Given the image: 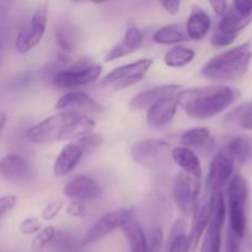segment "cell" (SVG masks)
I'll use <instances>...</instances> for the list:
<instances>
[{"label":"cell","mask_w":252,"mask_h":252,"mask_svg":"<svg viewBox=\"0 0 252 252\" xmlns=\"http://www.w3.org/2000/svg\"><path fill=\"white\" fill-rule=\"evenodd\" d=\"M74 38L75 37H74L73 29H70L68 25H59L56 29V39L58 42V46L65 53L73 52L74 44H75Z\"/></svg>","instance_id":"cell-32"},{"label":"cell","mask_w":252,"mask_h":252,"mask_svg":"<svg viewBox=\"0 0 252 252\" xmlns=\"http://www.w3.org/2000/svg\"><path fill=\"white\" fill-rule=\"evenodd\" d=\"M229 221L230 230L243 239L246 231V204L249 199V185L245 177L235 174L228 182Z\"/></svg>","instance_id":"cell-4"},{"label":"cell","mask_w":252,"mask_h":252,"mask_svg":"<svg viewBox=\"0 0 252 252\" xmlns=\"http://www.w3.org/2000/svg\"><path fill=\"white\" fill-rule=\"evenodd\" d=\"M57 230L53 225L42 228L31 241V252H43L44 249L56 238Z\"/></svg>","instance_id":"cell-31"},{"label":"cell","mask_w":252,"mask_h":252,"mask_svg":"<svg viewBox=\"0 0 252 252\" xmlns=\"http://www.w3.org/2000/svg\"><path fill=\"white\" fill-rule=\"evenodd\" d=\"M95 129V122L79 111H62L29 128L26 139L33 144L74 142Z\"/></svg>","instance_id":"cell-1"},{"label":"cell","mask_w":252,"mask_h":252,"mask_svg":"<svg viewBox=\"0 0 252 252\" xmlns=\"http://www.w3.org/2000/svg\"><path fill=\"white\" fill-rule=\"evenodd\" d=\"M235 160L231 157L230 153L225 149V147L221 148L214 158L212 159L209 165L208 176H207V189L211 194L216 192L221 191V187L230 181L234 176V170H235Z\"/></svg>","instance_id":"cell-10"},{"label":"cell","mask_w":252,"mask_h":252,"mask_svg":"<svg viewBox=\"0 0 252 252\" xmlns=\"http://www.w3.org/2000/svg\"><path fill=\"white\" fill-rule=\"evenodd\" d=\"M160 5L165 9V11L170 15H176L179 12L181 2L177 0H170V1H160Z\"/></svg>","instance_id":"cell-41"},{"label":"cell","mask_w":252,"mask_h":252,"mask_svg":"<svg viewBox=\"0 0 252 252\" xmlns=\"http://www.w3.org/2000/svg\"><path fill=\"white\" fill-rule=\"evenodd\" d=\"M63 206L64 202L62 199H56V201H52L49 203H47L46 207L41 212L42 219L43 220H52V219H54L61 213Z\"/></svg>","instance_id":"cell-36"},{"label":"cell","mask_w":252,"mask_h":252,"mask_svg":"<svg viewBox=\"0 0 252 252\" xmlns=\"http://www.w3.org/2000/svg\"><path fill=\"white\" fill-rule=\"evenodd\" d=\"M6 122H7L6 113L2 112V111H0V135H1L2 130H4V128H5V126H6Z\"/></svg>","instance_id":"cell-43"},{"label":"cell","mask_w":252,"mask_h":252,"mask_svg":"<svg viewBox=\"0 0 252 252\" xmlns=\"http://www.w3.org/2000/svg\"><path fill=\"white\" fill-rule=\"evenodd\" d=\"M212 214L208 226L202 236V245L199 252H221V231L226 216L225 201L221 191L209 196Z\"/></svg>","instance_id":"cell-6"},{"label":"cell","mask_w":252,"mask_h":252,"mask_svg":"<svg viewBox=\"0 0 252 252\" xmlns=\"http://www.w3.org/2000/svg\"><path fill=\"white\" fill-rule=\"evenodd\" d=\"M179 102L176 97L162 98L147 110V121L152 127L162 128L172 122L177 112Z\"/></svg>","instance_id":"cell-17"},{"label":"cell","mask_w":252,"mask_h":252,"mask_svg":"<svg viewBox=\"0 0 252 252\" xmlns=\"http://www.w3.org/2000/svg\"><path fill=\"white\" fill-rule=\"evenodd\" d=\"M41 229V220L37 218H33V217H29V218L24 219L19 225V230L24 235H36Z\"/></svg>","instance_id":"cell-35"},{"label":"cell","mask_w":252,"mask_h":252,"mask_svg":"<svg viewBox=\"0 0 252 252\" xmlns=\"http://www.w3.org/2000/svg\"><path fill=\"white\" fill-rule=\"evenodd\" d=\"M133 218V212L130 209L121 208L116 209V211L110 212V213L105 214L101 219H98L95 224L90 228V230L85 234L84 236L83 244L85 245H90V244L96 243V241L101 240L108 234L112 231L117 230V229H122L130 219Z\"/></svg>","instance_id":"cell-11"},{"label":"cell","mask_w":252,"mask_h":252,"mask_svg":"<svg viewBox=\"0 0 252 252\" xmlns=\"http://www.w3.org/2000/svg\"><path fill=\"white\" fill-rule=\"evenodd\" d=\"M209 5H211L213 11L216 12L218 16H223L229 6V4L226 1H209Z\"/></svg>","instance_id":"cell-42"},{"label":"cell","mask_w":252,"mask_h":252,"mask_svg":"<svg viewBox=\"0 0 252 252\" xmlns=\"http://www.w3.org/2000/svg\"><path fill=\"white\" fill-rule=\"evenodd\" d=\"M47 22H48V6L42 4L37 7L30 21L20 30L15 41V48L17 53H29L41 42L46 32Z\"/></svg>","instance_id":"cell-7"},{"label":"cell","mask_w":252,"mask_h":252,"mask_svg":"<svg viewBox=\"0 0 252 252\" xmlns=\"http://www.w3.org/2000/svg\"><path fill=\"white\" fill-rule=\"evenodd\" d=\"M212 207L211 199L202 203L201 206H197L193 212V220H192L191 230L189 234V252H196L198 249L199 243L202 240L204 231L208 226L209 220H211Z\"/></svg>","instance_id":"cell-19"},{"label":"cell","mask_w":252,"mask_h":252,"mask_svg":"<svg viewBox=\"0 0 252 252\" xmlns=\"http://www.w3.org/2000/svg\"><path fill=\"white\" fill-rule=\"evenodd\" d=\"M16 203L17 197L15 194H6V196L0 197V217L12 211L15 206H16Z\"/></svg>","instance_id":"cell-39"},{"label":"cell","mask_w":252,"mask_h":252,"mask_svg":"<svg viewBox=\"0 0 252 252\" xmlns=\"http://www.w3.org/2000/svg\"><path fill=\"white\" fill-rule=\"evenodd\" d=\"M101 73L102 66L100 64L79 61L66 68L57 70L52 81L59 89H75L96 81L101 76Z\"/></svg>","instance_id":"cell-5"},{"label":"cell","mask_w":252,"mask_h":252,"mask_svg":"<svg viewBox=\"0 0 252 252\" xmlns=\"http://www.w3.org/2000/svg\"><path fill=\"white\" fill-rule=\"evenodd\" d=\"M64 196L73 201L85 202L98 198L102 194L101 187L93 179L84 175L75 176L65 185L63 189Z\"/></svg>","instance_id":"cell-14"},{"label":"cell","mask_w":252,"mask_h":252,"mask_svg":"<svg viewBox=\"0 0 252 252\" xmlns=\"http://www.w3.org/2000/svg\"><path fill=\"white\" fill-rule=\"evenodd\" d=\"M224 122L229 127H240L252 130V102H244L224 117Z\"/></svg>","instance_id":"cell-26"},{"label":"cell","mask_w":252,"mask_h":252,"mask_svg":"<svg viewBox=\"0 0 252 252\" xmlns=\"http://www.w3.org/2000/svg\"><path fill=\"white\" fill-rule=\"evenodd\" d=\"M56 108L62 111H75L76 110H86V111H102V107L96 102L94 98H91L88 94L83 91H70L62 96L56 103Z\"/></svg>","instance_id":"cell-21"},{"label":"cell","mask_w":252,"mask_h":252,"mask_svg":"<svg viewBox=\"0 0 252 252\" xmlns=\"http://www.w3.org/2000/svg\"><path fill=\"white\" fill-rule=\"evenodd\" d=\"M84 155H85V153H84L83 148L78 144L76 140L65 144L62 148L56 161H54V174L59 177L69 175L78 166Z\"/></svg>","instance_id":"cell-18"},{"label":"cell","mask_w":252,"mask_h":252,"mask_svg":"<svg viewBox=\"0 0 252 252\" xmlns=\"http://www.w3.org/2000/svg\"><path fill=\"white\" fill-rule=\"evenodd\" d=\"M239 96L240 94L235 89L218 84L181 90L175 97L189 117L209 120L230 107Z\"/></svg>","instance_id":"cell-2"},{"label":"cell","mask_w":252,"mask_h":252,"mask_svg":"<svg viewBox=\"0 0 252 252\" xmlns=\"http://www.w3.org/2000/svg\"><path fill=\"white\" fill-rule=\"evenodd\" d=\"M143 42H144L143 32L135 26L128 27L122 42H120L115 47H112V49H110V52L106 54L105 62H112L115 59L122 58V57L133 53L142 47Z\"/></svg>","instance_id":"cell-20"},{"label":"cell","mask_w":252,"mask_h":252,"mask_svg":"<svg viewBox=\"0 0 252 252\" xmlns=\"http://www.w3.org/2000/svg\"><path fill=\"white\" fill-rule=\"evenodd\" d=\"M252 59L250 43H243L212 57L202 68V74L214 83H230L243 78Z\"/></svg>","instance_id":"cell-3"},{"label":"cell","mask_w":252,"mask_h":252,"mask_svg":"<svg viewBox=\"0 0 252 252\" xmlns=\"http://www.w3.org/2000/svg\"><path fill=\"white\" fill-rule=\"evenodd\" d=\"M166 252H189V235L185 233V223L182 220L174 224L166 244Z\"/></svg>","instance_id":"cell-30"},{"label":"cell","mask_w":252,"mask_h":252,"mask_svg":"<svg viewBox=\"0 0 252 252\" xmlns=\"http://www.w3.org/2000/svg\"><path fill=\"white\" fill-rule=\"evenodd\" d=\"M78 144L83 148L84 153L85 154H90L91 152L97 149L103 142V138L100 133H90V134L85 135V137L80 138V139L76 140Z\"/></svg>","instance_id":"cell-33"},{"label":"cell","mask_w":252,"mask_h":252,"mask_svg":"<svg viewBox=\"0 0 252 252\" xmlns=\"http://www.w3.org/2000/svg\"><path fill=\"white\" fill-rule=\"evenodd\" d=\"M201 179H196L185 172L180 171L174 181V199L180 211L185 214H193L197 207L199 192H201Z\"/></svg>","instance_id":"cell-9"},{"label":"cell","mask_w":252,"mask_h":252,"mask_svg":"<svg viewBox=\"0 0 252 252\" xmlns=\"http://www.w3.org/2000/svg\"><path fill=\"white\" fill-rule=\"evenodd\" d=\"M164 243V234L160 228H153L147 235L148 252H160Z\"/></svg>","instance_id":"cell-34"},{"label":"cell","mask_w":252,"mask_h":252,"mask_svg":"<svg viewBox=\"0 0 252 252\" xmlns=\"http://www.w3.org/2000/svg\"><path fill=\"white\" fill-rule=\"evenodd\" d=\"M153 65V61L149 58L139 59L133 63L125 64L118 68L113 69L107 74L101 81V85L112 88L113 90H123L134 84L139 83L147 73L150 66Z\"/></svg>","instance_id":"cell-8"},{"label":"cell","mask_w":252,"mask_h":252,"mask_svg":"<svg viewBox=\"0 0 252 252\" xmlns=\"http://www.w3.org/2000/svg\"><path fill=\"white\" fill-rule=\"evenodd\" d=\"M171 158L175 164L181 169L182 172L189 175L192 177L202 180V165L199 158L191 148L180 147L174 148L171 150Z\"/></svg>","instance_id":"cell-22"},{"label":"cell","mask_w":252,"mask_h":252,"mask_svg":"<svg viewBox=\"0 0 252 252\" xmlns=\"http://www.w3.org/2000/svg\"><path fill=\"white\" fill-rule=\"evenodd\" d=\"M5 2H0V26L6 21V9H5Z\"/></svg>","instance_id":"cell-44"},{"label":"cell","mask_w":252,"mask_h":252,"mask_svg":"<svg viewBox=\"0 0 252 252\" xmlns=\"http://www.w3.org/2000/svg\"><path fill=\"white\" fill-rule=\"evenodd\" d=\"M236 164H244L252 158V139L246 135H238L225 145Z\"/></svg>","instance_id":"cell-28"},{"label":"cell","mask_w":252,"mask_h":252,"mask_svg":"<svg viewBox=\"0 0 252 252\" xmlns=\"http://www.w3.org/2000/svg\"><path fill=\"white\" fill-rule=\"evenodd\" d=\"M189 38L186 30L180 24H170L161 27L155 32L153 36L155 43L164 44V46H176L180 42H184Z\"/></svg>","instance_id":"cell-25"},{"label":"cell","mask_w":252,"mask_h":252,"mask_svg":"<svg viewBox=\"0 0 252 252\" xmlns=\"http://www.w3.org/2000/svg\"><path fill=\"white\" fill-rule=\"evenodd\" d=\"M180 143L182 147L186 148H203L212 147L214 144V140L208 128L197 127L186 130L180 138Z\"/></svg>","instance_id":"cell-27"},{"label":"cell","mask_w":252,"mask_h":252,"mask_svg":"<svg viewBox=\"0 0 252 252\" xmlns=\"http://www.w3.org/2000/svg\"><path fill=\"white\" fill-rule=\"evenodd\" d=\"M88 213V209H86L85 204L83 202L79 201H71L70 203L66 206V214H68L70 218H84Z\"/></svg>","instance_id":"cell-38"},{"label":"cell","mask_w":252,"mask_h":252,"mask_svg":"<svg viewBox=\"0 0 252 252\" xmlns=\"http://www.w3.org/2000/svg\"><path fill=\"white\" fill-rule=\"evenodd\" d=\"M212 27V20L206 11L199 6H193L186 22V34L189 38L201 41Z\"/></svg>","instance_id":"cell-23"},{"label":"cell","mask_w":252,"mask_h":252,"mask_svg":"<svg viewBox=\"0 0 252 252\" xmlns=\"http://www.w3.org/2000/svg\"><path fill=\"white\" fill-rule=\"evenodd\" d=\"M182 90L181 85H175V84H166V85H159L155 88L148 89L142 91L138 95L130 100L129 107L134 111H144L148 110L150 106L154 105L158 101L162 98L176 96Z\"/></svg>","instance_id":"cell-15"},{"label":"cell","mask_w":252,"mask_h":252,"mask_svg":"<svg viewBox=\"0 0 252 252\" xmlns=\"http://www.w3.org/2000/svg\"><path fill=\"white\" fill-rule=\"evenodd\" d=\"M170 148V144L162 139H143L134 143L130 150L133 160L145 167L153 166L164 152Z\"/></svg>","instance_id":"cell-13"},{"label":"cell","mask_w":252,"mask_h":252,"mask_svg":"<svg viewBox=\"0 0 252 252\" xmlns=\"http://www.w3.org/2000/svg\"><path fill=\"white\" fill-rule=\"evenodd\" d=\"M196 57L194 49L185 46H174L165 53L164 63L170 68H184Z\"/></svg>","instance_id":"cell-29"},{"label":"cell","mask_w":252,"mask_h":252,"mask_svg":"<svg viewBox=\"0 0 252 252\" xmlns=\"http://www.w3.org/2000/svg\"><path fill=\"white\" fill-rule=\"evenodd\" d=\"M236 37H238L236 34L223 33V32L217 30V31L213 33V36H212L211 43L213 44L214 47H219V48H220V47H228L235 41Z\"/></svg>","instance_id":"cell-37"},{"label":"cell","mask_w":252,"mask_h":252,"mask_svg":"<svg viewBox=\"0 0 252 252\" xmlns=\"http://www.w3.org/2000/svg\"><path fill=\"white\" fill-rule=\"evenodd\" d=\"M252 22V0H235L228 6L221 16L218 31L228 34H236Z\"/></svg>","instance_id":"cell-12"},{"label":"cell","mask_w":252,"mask_h":252,"mask_svg":"<svg viewBox=\"0 0 252 252\" xmlns=\"http://www.w3.org/2000/svg\"><path fill=\"white\" fill-rule=\"evenodd\" d=\"M0 176L7 181H26L31 176V166L21 155L7 154L0 159Z\"/></svg>","instance_id":"cell-16"},{"label":"cell","mask_w":252,"mask_h":252,"mask_svg":"<svg viewBox=\"0 0 252 252\" xmlns=\"http://www.w3.org/2000/svg\"><path fill=\"white\" fill-rule=\"evenodd\" d=\"M122 231L127 239L130 252H148L147 235L138 220H135L134 218L130 219L123 226Z\"/></svg>","instance_id":"cell-24"},{"label":"cell","mask_w":252,"mask_h":252,"mask_svg":"<svg viewBox=\"0 0 252 252\" xmlns=\"http://www.w3.org/2000/svg\"><path fill=\"white\" fill-rule=\"evenodd\" d=\"M239 241H240V239L229 229L228 233H226L224 252H240V243Z\"/></svg>","instance_id":"cell-40"}]
</instances>
